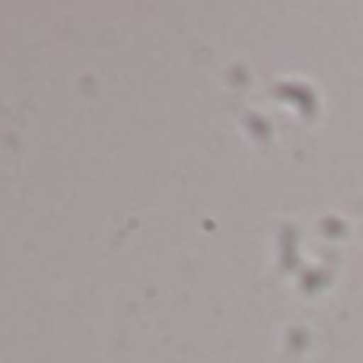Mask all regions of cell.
Here are the masks:
<instances>
[]
</instances>
